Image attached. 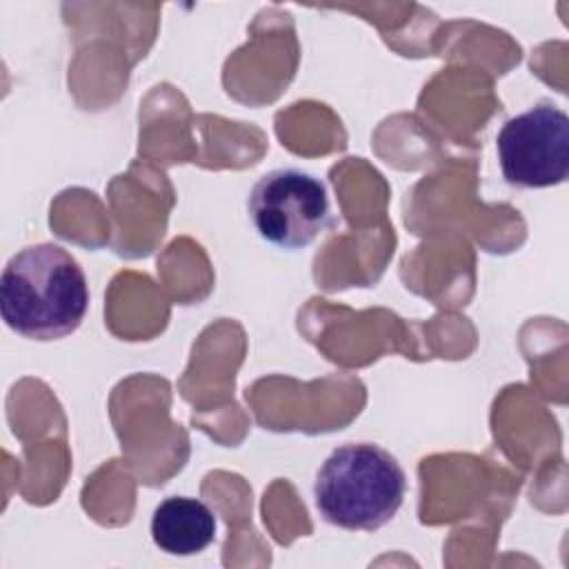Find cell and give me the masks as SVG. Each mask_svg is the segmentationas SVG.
Listing matches in <instances>:
<instances>
[{"label":"cell","mask_w":569,"mask_h":569,"mask_svg":"<svg viewBox=\"0 0 569 569\" xmlns=\"http://www.w3.org/2000/svg\"><path fill=\"white\" fill-rule=\"evenodd\" d=\"M407 476L400 462L373 442H349L331 451L313 482L320 516L347 531H376L402 507Z\"/></svg>","instance_id":"obj_2"},{"label":"cell","mask_w":569,"mask_h":569,"mask_svg":"<svg viewBox=\"0 0 569 569\" xmlns=\"http://www.w3.org/2000/svg\"><path fill=\"white\" fill-rule=\"evenodd\" d=\"M502 176L513 187L542 189L569 176V118L542 102L509 118L496 138Z\"/></svg>","instance_id":"obj_4"},{"label":"cell","mask_w":569,"mask_h":569,"mask_svg":"<svg viewBox=\"0 0 569 569\" xmlns=\"http://www.w3.org/2000/svg\"><path fill=\"white\" fill-rule=\"evenodd\" d=\"M247 211L258 236L280 249L311 244L331 224L325 182L302 169H273L253 184Z\"/></svg>","instance_id":"obj_3"},{"label":"cell","mask_w":569,"mask_h":569,"mask_svg":"<svg viewBox=\"0 0 569 569\" xmlns=\"http://www.w3.org/2000/svg\"><path fill=\"white\" fill-rule=\"evenodd\" d=\"M151 538L171 556L200 553L216 538V516L198 498L169 496L153 509Z\"/></svg>","instance_id":"obj_5"},{"label":"cell","mask_w":569,"mask_h":569,"mask_svg":"<svg viewBox=\"0 0 569 569\" xmlns=\"http://www.w3.org/2000/svg\"><path fill=\"white\" fill-rule=\"evenodd\" d=\"M89 309V287L80 262L60 244L20 249L0 278L4 325L29 340L73 333Z\"/></svg>","instance_id":"obj_1"}]
</instances>
